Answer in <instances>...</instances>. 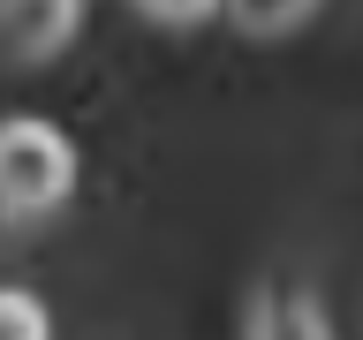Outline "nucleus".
Here are the masks:
<instances>
[{
	"mask_svg": "<svg viewBox=\"0 0 363 340\" xmlns=\"http://www.w3.org/2000/svg\"><path fill=\"white\" fill-rule=\"evenodd\" d=\"M136 8H144L152 23H167V30H189V23H204L220 0H136Z\"/></svg>",
	"mask_w": 363,
	"mask_h": 340,
	"instance_id": "nucleus-5",
	"label": "nucleus"
},
{
	"mask_svg": "<svg viewBox=\"0 0 363 340\" xmlns=\"http://www.w3.org/2000/svg\"><path fill=\"white\" fill-rule=\"evenodd\" d=\"M84 23V0H0V61L8 68H38L53 53H68Z\"/></svg>",
	"mask_w": 363,
	"mask_h": 340,
	"instance_id": "nucleus-2",
	"label": "nucleus"
},
{
	"mask_svg": "<svg viewBox=\"0 0 363 340\" xmlns=\"http://www.w3.org/2000/svg\"><path fill=\"white\" fill-rule=\"evenodd\" d=\"M68 189H76V144L30 113L0 121V212L38 220V212H61Z\"/></svg>",
	"mask_w": 363,
	"mask_h": 340,
	"instance_id": "nucleus-1",
	"label": "nucleus"
},
{
	"mask_svg": "<svg viewBox=\"0 0 363 340\" xmlns=\"http://www.w3.org/2000/svg\"><path fill=\"white\" fill-rule=\"evenodd\" d=\"M0 333L8 340H45V302L23 288H0Z\"/></svg>",
	"mask_w": 363,
	"mask_h": 340,
	"instance_id": "nucleus-4",
	"label": "nucleus"
},
{
	"mask_svg": "<svg viewBox=\"0 0 363 340\" xmlns=\"http://www.w3.org/2000/svg\"><path fill=\"white\" fill-rule=\"evenodd\" d=\"M220 8L242 38H288V30H303L318 16V0H220Z\"/></svg>",
	"mask_w": 363,
	"mask_h": 340,
	"instance_id": "nucleus-3",
	"label": "nucleus"
}]
</instances>
